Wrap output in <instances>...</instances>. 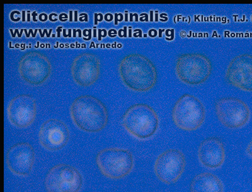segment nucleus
<instances>
[{"instance_id":"obj_13","label":"nucleus","mask_w":252,"mask_h":192,"mask_svg":"<svg viewBox=\"0 0 252 192\" xmlns=\"http://www.w3.org/2000/svg\"><path fill=\"white\" fill-rule=\"evenodd\" d=\"M35 161L34 149L28 143L17 144L9 149L6 164L9 169L19 177H28Z\"/></svg>"},{"instance_id":"obj_38","label":"nucleus","mask_w":252,"mask_h":192,"mask_svg":"<svg viewBox=\"0 0 252 192\" xmlns=\"http://www.w3.org/2000/svg\"><path fill=\"white\" fill-rule=\"evenodd\" d=\"M96 30H95V29H94V38H96Z\"/></svg>"},{"instance_id":"obj_39","label":"nucleus","mask_w":252,"mask_h":192,"mask_svg":"<svg viewBox=\"0 0 252 192\" xmlns=\"http://www.w3.org/2000/svg\"><path fill=\"white\" fill-rule=\"evenodd\" d=\"M92 46H91V47H91H91H94V42H92Z\"/></svg>"},{"instance_id":"obj_28","label":"nucleus","mask_w":252,"mask_h":192,"mask_svg":"<svg viewBox=\"0 0 252 192\" xmlns=\"http://www.w3.org/2000/svg\"><path fill=\"white\" fill-rule=\"evenodd\" d=\"M60 19L62 22L66 21L67 16L66 14H65V13H62V14H61L60 16Z\"/></svg>"},{"instance_id":"obj_34","label":"nucleus","mask_w":252,"mask_h":192,"mask_svg":"<svg viewBox=\"0 0 252 192\" xmlns=\"http://www.w3.org/2000/svg\"><path fill=\"white\" fill-rule=\"evenodd\" d=\"M72 14H73V12H72V11H70V12H69V15H70V17H69V21L70 22H72L73 21V19H72Z\"/></svg>"},{"instance_id":"obj_19","label":"nucleus","mask_w":252,"mask_h":192,"mask_svg":"<svg viewBox=\"0 0 252 192\" xmlns=\"http://www.w3.org/2000/svg\"><path fill=\"white\" fill-rule=\"evenodd\" d=\"M103 19L102 13H95L94 14V25H97L98 22H102Z\"/></svg>"},{"instance_id":"obj_10","label":"nucleus","mask_w":252,"mask_h":192,"mask_svg":"<svg viewBox=\"0 0 252 192\" xmlns=\"http://www.w3.org/2000/svg\"><path fill=\"white\" fill-rule=\"evenodd\" d=\"M19 72L25 82L32 86H38L46 82L51 72L49 60L39 53H29L19 63Z\"/></svg>"},{"instance_id":"obj_24","label":"nucleus","mask_w":252,"mask_h":192,"mask_svg":"<svg viewBox=\"0 0 252 192\" xmlns=\"http://www.w3.org/2000/svg\"><path fill=\"white\" fill-rule=\"evenodd\" d=\"M80 15V19H79L80 20V21H88V15L86 13H82V14H81Z\"/></svg>"},{"instance_id":"obj_17","label":"nucleus","mask_w":252,"mask_h":192,"mask_svg":"<svg viewBox=\"0 0 252 192\" xmlns=\"http://www.w3.org/2000/svg\"><path fill=\"white\" fill-rule=\"evenodd\" d=\"M190 190L191 192H224V184L214 174L204 173L194 178Z\"/></svg>"},{"instance_id":"obj_11","label":"nucleus","mask_w":252,"mask_h":192,"mask_svg":"<svg viewBox=\"0 0 252 192\" xmlns=\"http://www.w3.org/2000/svg\"><path fill=\"white\" fill-rule=\"evenodd\" d=\"M227 82L244 91L252 92V55L243 54L229 62L226 71Z\"/></svg>"},{"instance_id":"obj_1","label":"nucleus","mask_w":252,"mask_h":192,"mask_svg":"<svg viewBox=\"0 0 252 192\" xmlns=\"http://www.w3.org/2000/svg\"><path fill=\"white\" fill-rule=\"evenodd\" d=\"M119 73L126 86L133 91H149L157 82V72L154 63L139 54L124 58L119 65Z\"/></svg>"},{"instance_id":"obj_12","label":"nucleus","mask_w":252,"mask_h":192,"mask_svg":"<svg viewBox=\"0 0 252 192\" xmlns=\"http://www.w3.org/2000/svg\"><path fill=\"white\" fill-rule=\"evenodd\" d=\"M70 133L66 124L56 119H49L40 128V145L49 151H57L67 145Z\"/></svg>"},{"instance_id":"obj_14","label":"nucleus","mask_w":252,"mask_h":192,"mask_svg":"<svg viewBox=\"0 0 252 192\" xmlns=\"http://www.w3.org/2000/svg\"><path fill=\"white\" fill-rule=\"evenodd\" d=\"M9 121L17 128L30 126L36 117V104L32 97L22 95L13 98L8 106Z\"/></svg>"},{"instance_id":"obj_9","label":"nucleus","mask_w":252,"mask_h":192,"mask_svg":"<svg viewBox=\"0 0 252 192\" xmlns=\"http://www.w3.org/2000/svg\"><path fill=\"white\" fill-rule=\"evenodd\" d=\"M186 165L185 155L178 149H169L160 154L155 161L157 177L164 184L177 182L184 173Z\"/></svg>"},{"instance_id":"obj_18","label":"nucleus","mask_w":252,"mask_h":192,"mask_svg":"<svg viewBox=\"0 0 252 192\" xmlns=\"http://www.w3.org/2000/svg\"><path fill=\"white\" fill-rule=\"evenodd\" d=\"M83 36H85V38H83V39L86 40H90L92 38V30L91 29H85V30L83 31Z\"/></svg>"},{"instance_id":"obj_35","label":"nucleus","mask_w":252,"mask_h":192,"mask_svg":"<svg viewBox=\"0 0 252 192\" xmlns=\"http://www.w3.org/2000/svg\"><path fill=\"white\" fill-rule=\"evenodd\" d=\"M63 34H64V36L65 38L67 37V36L66 35V30H63Z\"/></svg>"},{"instance_id":"obj_6","label":"nucleus","mask_w":252,"mask_h":192,"mask_svg":"<svg viewBox=\"0 0 252 192\" xmlns=\"http://www.w3.org/2000/svg\"><path fill=\"white\" fill-rule=\"evenodd\" d=\"M96 164L105 177L118 180L129 175L134 168V159L127 149L107 148L98 154Z\"/></svg>"},{"instance_id":"obj_23","label":"nucleus","mask_w":252,"mask_h":192,"mask_svg":"<svg viewBox=\"0 0 252 192\" xmlns=\"http://www.w3.org/2000/svg\"><path fill=\"white\" fill-rule=\"evenodd\" d=\"M126 29H127V28H126V27H125L123 30V29H121V30L119 31V36H120L121 38L126 37V35H127V33H126Z\"/></svg>"},{"instance_id":"obj_8","label":"nucleus","mask_w":252,"mask_h":192,"mask_svg":"<svg viewBox=\"0 0 252 192\" xmlns=\"http://www.w3.org/2000/svg\"><path fill=\"white\" fill-rule=\"evenodd\" d=\"M45 185L49 192H79L83 187V178L75 167L58 164L47 174Z\"/></svg>"},{"instance_id":"obj_33","label":"nucleus","mask_w":252,"mask_h":192,"mask_svg":"<svg viewBox=\"0 0 252 192\" xmlns=\"http://www.w3.org/2000/svg\"><path fill=\"white\" fill-rule=\"evenodd\" d=\"M22 13H23V18H22V21L23 22H25L26 21V16H25V13H26V12H25V11H23V12H22Z\"/></svg>"},{"instance_id":"obj_5","label":"nucleus","mask_w":252,"mask_h":192,"mask_svg":"<svg viewBox=\"0 0 252 192\" xmlns=\"http://www.w3.org/2000/svg\"><path fill=\"white\" fill-rule=\"evenodd\" d=\"M212 66L206 56L188 53L180 56L175 65V73L182 82L190 86L204 83L211 76Z\"/></svg>"},{"instance_id":"obj_22","label":"nucleus","mask_w":252,"mask_h":192,"mask_svg":"<svg viewBox=\"0 0 252 192\" xmlns=\"http://www.w3.org/2000/svg\"><path fill=\"white\" fill-rule=\"evenodd\" d=\"M122 20H123V15L122 14H121V13H119V14L116 13L115 14V24L118 25V22L122 21Z\"/></svg>"},{"instance_id":"obj_36","label":"nucleus","mask_w":252,"mask_h":192,"mask_svg":"<svg viewBox=\"0 0 252 192\" xmlns=\"http://www.w3.org/2000/svg\"><path fill=\"white\" fill-rule=\"evenodd\" d=\"M68 31H69L68 37L71 38V29H69V30H68Z\"/></svg>"},{"instance_id":"obj_4","label":"nucleus","mask_w":252,"mask_h":192,"mask_svg":"<svg viewBox=\"0 0 252 192\" xmlns=\"http://www.w3.org/2000/svg\"><path fill=\"white\" fill-rule=\"evenodd\" d=\"M206 111L199 99L190 94L181 96L172 111V118L175 125L180 129L196 130L201 127L206 119Z\"/></svg>"},{"instance_id":"obj_25","label":"nucleus","mask_w":252,"mask_h":192,"mask_svg":"<svg viewBox=\"0 0 252 192\" xmlns=\"http://www.w3.org/2000/svg\"><path fill=\"white\" fill-rule=\"evenodd\" d=\"M47 19H48V17H47V15L46 14V13H42V14L39 15V20L40 21H46Z\"/></svg>"},{"instance_id":"obj_26","label":"nucleus","mask_w":252,"mask_h":192,"mask_svg":"<svg viewBox=\"0 0 252 192\" xmlns=\"http://www.w3.org/2000/svg\"><path fill=\"white\" fill-rule=\"evenodd\" d=\"M114 17L113 15L110 14V13H107V14L105 15V19L107 22L112 21L113 20Z\"/></svg>"},{"instance_id":"obj_21","label":"nucleus","mask_w":252,"mask_h":192,"mask_svg":"<svg viewBox=\"0 0 252 192\" xmlns=\"http://www.w3.org/2000/svg\"><path fill=\"white\" fill-rule=\"evenodd\" d=\"M107 36V31L105 29H99L98 30V40H102V38H105Z\"/></svg>"},{"instance_id":"obj_40","label":"nucleus","mask_w":252,"mask_h":192,"mask_svg":"<svg viewBox=\"0 0 252 192\" xmlns=\"http://www.w3.org/2000/svg\"><path fill=\"white\" fill-rule=\"evenodd\" d=\"M60 47H64V44H60Z\"/></svg>"},{"instance_id":"obj_29","label":"nucleus","mask_w":252,"mask_h":192,"mask_svg":"<svg viewBox=\"0 0 252 192\" xmlns=\"http://www.w3.org/2000/svg\"><path fill=\"white\" fill-rule=\"evenodd\" d=\"M56 15H56V13H52V14L49 15V19H50L51 21H52V22L57 21V20H58L57 19H54V17H56Z\"/></svg>"},{"instance_id":"obj_15","label":"nucleus","mask_w":252,"mask_h":192,"mask_svg":"<svg viewBox=\"0 0 252 192\" xmlns=\"http://www.w3.org/2000/svg\"><path fill=\"white\" fill-rule=\"evenodd\" d=\"M71 74L78 85L83 87L90 86L94 84L100 76V62L94 55L83 54L74 61Z\"/></svg>"},{"instance_id":"obj_2","label":"nucleus","mask_w":252,"mask_h":192,"mask_svg":"<svg viewBox=\"0 0 252 192\" xmlns=\"http://www.w3.org/2000/svg\"><path fill=\"white\" fill-rule=\"evenodd\" d=\"M71 117L80 130L89 133L100 132L107 126L108 112L105 106L93 96H83L71 106Z\"/></svg>"},{"instance_id":"obj_32","label":"nucleus","mask_w":252,"mask_h":192,"mask_svg":"<svg viewBox=\"0 0 252 192\" xmlns=\"http://www.w3.org/2000/svg\"><path fill=\"white\" fill-rule=\"evenodd\" d=\"M75 21L76 22V21H78V17H77L78 12H77V11H75Z\"/></svg>"},{"instance_id":"obj_42","label":"nucleus","mask_w":252,"mask_h":192,"mask_svg":"<svg viewBox=\"0 0 252 192\" xmlns=\"http://www.w3.org/2000/svg\"><path fill=\"white\" fill-rule=\"evenodd\" d=\"M71 46L72 47H74V44H71Z\"/></svg>"},{"instance_id":"obj_20","label":"nucleus","mask_w":252,"mask_h":192,"mask_svg":"<svg viewBox=\"0 0 252 192\" xmlns=\"http://www.w3.org/2000/svg\"><path fill=\"white\" fill-rule=\"evenodd\" d=\"M246 153L247 155H248L250 158L252 159V140L249 144L248 146H247Z\"/></svg>"},{"instance_id":"obj_7","label":"nucleus","mask_w":252,"mask_h":192,"mask_svg":"<svg viewBox=\"0 0 252 192\" xmlns=\"http://www.w3.org/2000/svg\"><path fill=\"white\" fill-rule=\"evenodd\" d=\"M215 110L220 123L229 129L243 128L251 118L249 106L238 98L220 99L216 103Z\"/></svg>"},{"instance_id":"obj_37","label":"nucleus","mask_w":252,"mask_h":192,"mask_svg":"<svg viewBox=\"0 0 252 192\" xmlns=\"http://www.w3.org/2000/svg\"><path fill=\"white\" fill-rule=\"evenodd\" d=\"M28 21L30 22L31 21V20H30V14H29V13H28Z\"/></svg>"},{"instance_id":"obj_16","label":"nucleus","mask_w":252,"mask_h":192,"mask_svg":"<svg viewBox=\"0 0 252 192\" xmlns=\"http://www.w3.org/2000/svg\"><path fill=\"white\" fill-rule=\"evenodd\" d=\"M198 158L205 168L209 169L220 168L225 160L223 144L217 138H209L205 140L199 146Z\"/></svg>"},{"instance_id":"obj_27","label":"nucleus","mask_w":252,"mask_h":192,"mask_svg":"<svg viewBox=\"0 0 252 192\" xmlns=\"http://www.w3.org/2000/svg\"><path fill=\"white\" fill-rule=\"evenodd\" d=\"M117 35V32L114 29H111L109 31V36L110 38H115Z\"/></svg>"},{"instance_id":"obj_3","label":"nucleus","mask_w":252,"mask_h":192,"mask_svg":"<svg viewBox=\"0 0 252 192\" xmlns=\"http://www.w3.org/2000/svg\"><path fill=\"white\" fill-rule=\"evenodd\" d=\"M123 125L132 137L140 141H146L154 137L158 131V115L150 106L136 104L126 111Z\"/></svg>"},{"instance_id":"obj_31","label":"nucleus","mask_w":252,"mask_h":192,"mask_svg":"<svg viewBox=\"0 0 252 192\" xmlns=\"http://www.w3.org/2000/svg\"><path fill=\"white\" fill-rule=\"evenodd\" d=\"M62 27H59V28H58L57 29V32H58V38H60V36H61V31H62Z\"/></svg>"},{"instance_id":"obj_30","label":"nucleus","mask_w":252,"mask_h":192,"mask_svg":"<svg viewBox=\"0 0 252 192\" xmlns=\"http://www.w3.org/2000/svg\"><path fill=\"white\" fill-rule=\"evenodd\" d=\"M32 15L33 16V21L34 22H37V20L36 19V16L37 15V13H35V12H33L32 13Z\"/></svg>"},{"instance_id":"obj_41","label":"nucleus","mask_w":252,"mask_h":192,"mask_svg":"<svg viewBox=\"0 0 252 192\" xmlns=\"http://www.w3.org/2000/svg\"><path fill=\"white\" fill-rule=\"evenodd\" d=\"M41 47H44V44H41Z\"/></svg>"}]
</instances>
